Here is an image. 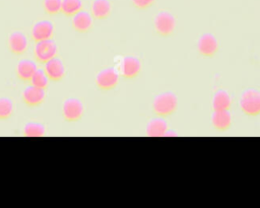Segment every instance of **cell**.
I'll return each instance as SVG.
<instances>
[{
    "instance_id": "cell-14",
    "label": "cell",
    "mask_w": 260,
    "mask_h": 208,
    "mask_svg": "<svg viewBox=\"0 0 260 208\" xmlns=\"http://www.w3.org/2000/svg\"><path fill=\"white\" fill-rule=\"evenodd\" d=\"M218 48L217 40L211 33L202 34L197 42V49L200 54L204 56H212L216 53Z\"/></svg>"
},
{
    "instance_id": "cell-4",
    "label": "cell",
    "mask_w": 260,
    "mask_h": 208,
    "mask_svg": "<svg viewBox=\"0 0 260 208\" xmlns=\"http://www.w3.org/2000/svg\"><path fill=\"white\" fill-rule=\"evenodd\" d=\"M84 113V105L77 97H68L62 103V114L67 122L78 121Z\"/></svg>"
},
{
    "instance_id": "cell-11",
    "label": "cell",
    "mask_w": 260,
    "mask_h": 208,
    "mask_svg": "<svg viewBox=\"0 0 260 208\" xmlns=\"http://www.w3.org/2000/svg\"><path fill=\"white\" fill-rule=\"evenodd\" d=\"M72 27L78 32H86L91 29L93 24V17L91 13L81 9L72 16Z\"/></svg>"
},
{
    "instance_id": "cell-15",
    "label": "cell",
    "mask_w": 260,
    "mask_h": 208,
    "mask_svg": "<svg viewBox=\"0 0 260 208\" xmlns=\"http://www.w3.org/2000/svg\"><path fill=\"white\" fill-rule=\"evenodd\" d=\"M112 10V5L109 0H92L90 5V13L95 19L107 18Z\"/></svg>"
},
{
    "instance_id": "cell-21",
    "label": "cell",
    "mask_w": 260,
    "mask_h": 208,
    "mask_svg": "<svg viewBox=\"0 0 260 208\" xmlns=\"http://www.w3.org/2000/svg\"><path fill=\"white\" fill-rule=\"evenodd\" d=\"M14 110L13 101L8 96H0V120L9 119Z\"/></svg>"
},
{
    "instance_id": "cell-23",
    "label": "cell",
    "mask_w": 260,
    "mask_h": 208,
    "mask_svg": "<svg viewBox=\"0 0 260 208\" xmlns=\"http://www.w3.org/2000/svg\"><path fill=\"white\" fill-rule=\"evenodd\" d=\"M43 8L49 15H55L61 12L62 0H43Z\"/></svg>"
},
{
    "instance_id": "cell-3",
    "label": "cell",
    "mask_w": 260,
    "mask_h": 208,
    "mask_svg": "<svg viewBox=\"0 0 260 208\" xmlns=\"http://www.w3.org/2000/svg\"><path fill=\"white\" fill-rule=\"evenodd\" d=\"M35 43L36 44L34 47V57L38 63L44 64L50 59L57 56L58 45L53 39H48Z\"/></svg>"
},
{
    "instance_id": "cell-18",
    "label": "cell",
    "mask_w": 260,
    "mask_h": 208,
    "mask_svg": "<svg viewBox=\"0 0 260 208\" xmlns=\"http://www.w3.org/2000/svg\"><path fill=\"white\" fill-rule=\"evenodd\" d=\"M232 103V98L226 90H217L212 98V108L214 111L229 110Z\"/></svg>"
},
{
    "instance_id": "cell-2",
    "label": "cell",
    "mask_w": 260,
    "mask_h": 208,
    "mask_svg": "<svg viewBox=\"0 0 260 208\" xmlns=\"http://www.w3.org/2000/svg\"><path fill=\"white\" fill-rule=\"evenodd\" d=\"M241 110L248 116L260 114V91L254 88L246 89L242 92L239 100Z\"/></svg>"
},
{
    "instance_id": "cell-22",
    "label": "cell",
    "mask_w": 260,
    "mask_h": 208,
    "mask_svg": "<svg viewBox=\"0 0 260 208\" xmlns=\"http://www.w3.org/2000/svg\"><path fill=\"white\" fill-rule=\"evenodd\" d=\"M29 82L35 86L46 89L49 86V77L47 76L44 68H38L34 73L32 77L30 78Z\"/></svg>"
},
{
    "instance_id": "cell-16",
    "label": "cell",
    "mask_w": 260,
    "mask_h": 208,
    "mask_svg": "<svg viewBox=\"0 0 260 208\" xmlns=\"http://www.w3.org/2000/svg\"><path fill=\"white\" fill-rule=\"evenodd\" d=\"M168 130L167 122L161 118H155L148 122L146 126V135L150 137L164 136Z\"/></svg>"
},
{
    "instance_id": "cell-5",
    "label": "cell",
    "mask_w": 260,
    "mask_h": 208,
    "mask_svg": "<svg viewBox=\"0 0 260 208\" xmlns=\"http://www.w3.org/2000/svg\"><path fill=\"white\" fill-rule=\"evenodd\" d=\"M55 33V25L49 19H39L37 20L30 30L31 39L35 42L44 41L48 39H53Z\"/></svg>"
},
{
    "instance_id": "cell-17",
    "label": "cell",
    "mask_w": 260,
    "mask_h": 208,
    "mask_svg": "<svg viewBox=\"0 0 260 208\" xmlns=\"http://www.w3.org/2000/svg\"><path fill=\"white\" fill-rule=\"evenodd\" d=\"M212 125L218 130H225L232 124V115L229 110L214 111L211 117Z\"/></svg>"
},
{
    "instance_id": "cell-8",
    "label": "cell",
    "mask_w": 260,
    "mask_h": 208,
    "mask_svg": "<svg viewBox=\"0 0 260 208\" xmlns=\"http://www.w3.org/2000/svg\"><path fill=\"white\" fill-rule=\"evenodd\" d=\"M46 96L47 92L45 88H41L32 84H29L26 87H24L21 93L22 101L28 107H37L42 105L45 101Z\"/></svg>"
},
{
    "instance_id": "cell-20",
    "label": "cell",
    "mask_w": 260,
    "mask_h": 208,
    "mask_svg": "<svg viewBox=\"0 0 260 208\" xmlns=\"http://www.w3.org/2000/svg\"><path fill=\"white\" fill-rule=\"evenodd\" d=\"M83 8L82 0H62L61 12L66 16H73Z\"/></svg>"
},
{
    "instance_id": "cell-12",
    "label": "cell",
    "mask_w": 260,
    "mask_h": 208,
    "mask_svg": "<svg viewBox=\"0 0 260 208\" xmlns=\"http://www.w3.org/2000/svg\"><path fill=\"white\" fill-rule=\"evenodd\" d=\"M141 63L134 56H126L120 63V72L126 78H133L140 72Z\"/></svg>"
},
{
    "instance_id": "cell-9",
    "label": "cell",
    "mask_w": 260,
    "mask_h": 208,
    "mask_svg": "<svg viewBox=\"0 0 260 208\" xmlns=\"http://www.w3.org/2000/svg\"><path fill=\"white\" fill-rule=\"evenodd\" d=\"M176 26V18L169 11H160L154 17L155 30L161 36H169Z\"/></svg>"
},
{
    "instance_id": "cell-13",
    "label": "cell",
    "mask_w": 260,
    "mask_h": 208,
    "mask_svg": "<svg viewBox=\"0 0 260 208\" xmlns=\"http://www.w3.org/2000/svg\"><path fill=\"white\" fill-rule=\"evenodd\" d=\"M38 68L39 67L36 61L30 59H22L16 64L15 73L20 80L29 81Z\"/></svg>"
},
{
    "instance_id": "cell-1",
    "label": "cell",
    "mask_w": 260,
    "mask_h": 208,
    "mask_svg": "<svg viewBox=\"0 0 260 208\" xmlns=\"http://www.w3.org/2000/svg\"><path fill=\"white\" fill-rule=\"evenodd\" d=\"M178 98L177 96L170 92H162L157 94L152 100V110L153 112L160 117L171 115L177 109Z\"/></svg>"
},
{
    "instance_id": "cell-24",
    "label": "cell",
    "mask_w": 260,
    "mask_h": 208,
    "mask_svg": "<svg viewBox=\"0 0 260 208\" xmlns=\"http://www.w3.org/2000/svg\"><path fill=\"white\" fill-rule=\"evenodd\" d=\"M155 0H132V3L135 7L139 9H145L149 6H151L154 3Z\"/></svg>"
},
{
    "instance_id": "cell-6",
    "label": "cell",
    "mask_w": 260,
    "mask_h": 208,
    "mask_svg": "<svg viewBox=\"0 0 260 208\" xmlns=\"http://www.w3.org/2000/svg\"><path fill=\"white\" fill-rule=\"evenodd\" d=\"M119 81V73L112 67L100 70L95 75V84L99 88L109 90L114 88Z\"/></svg>"
},
{
    "instance_id": "cell-7",
    "label": "cell",
    "mask_w": 260,
    "mask_h": 208,
    "mask_svg": "<svg viewBox=\"0 0 260 208\" xmlns=\"http://www.w3.org/2000/svg\"><path fill=\"white\" fill-rule=\"evenodd\" d=\"M7 46L12 54L19 56L27 51L28 40L23 31L13 30L8 36Z\"/></svg>"
},
{
    "instance_id": "cell-19",
    "label": "cell",
    "mask_w": 260,
    "mask_h": 208,
    "mask_svg": "<svg viewBox=\"0 0 260 208\" xmlns=\"http://www.w3.org/2000/svg\"><path fill=\"white\" fill-rule=\"evenodd\" d=\"M22 134L26 137H43L46 135V127L40 122L29 121L25 123Z\"/></svg>"
},
{
    "instance_id": "cell-10",
    "label": "cell",
    "mask_w": 260,
    "mask_h": 208,
    "mask_svg": "<svg viewBox=\"0 0 260 208\" xmlns=\"http://www.w3.org/2000/svg\"><path fill=\"white\" fill-rule=\"evenodd\" d=\"M44 70L49 79L53 81H60L66 74L65 64L63 60L58 56H55L54 58L44 63Z\"/></svg>"
},
{
    "instance_id": "cell-25",
    "label": "cell",
    "mask_w": 260,
    "mask_h": 208,
    "mask_svg": "<svg viewBox=\"0 0 260 208\" xmlns=\"http://www.w3.org/2000/svg\"><path fill=\"white\" fill-rule=\"evenodd\" d=\"M176 135H177L176 132H174V131H168V130H167V132L165 133L164 136H176Z\"/></svg>"
}]
</instances>
